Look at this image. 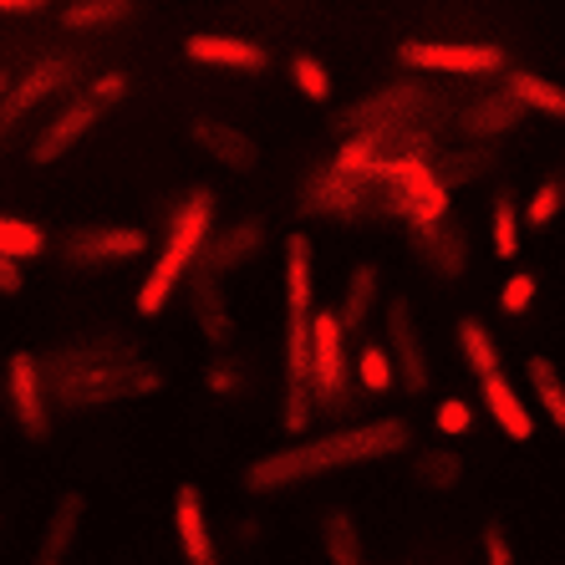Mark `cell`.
I'll return each instance as SVG.
<instances>
[{
  "label": "cell",
  "mask_w": 565,
  "mask_h": 565,
  "mask_svg": "<svg viewBox=\"0 0 565 565\" xmlns=\"http://www.w3.org/2000/svg\"><path fill=\"white\" fill-rule=\"evenodd\" d=\"M413 444V423L408 418H372L356 428H337L321 438H301L290 448H276L245 469V489L250 494H276V489L306 484L316 473H337V469H356V463H377L393 459Z\"/></svg>",
  "instance_id": "cell-1"
},
{
  "label": "cell",
  "mask_w": 565,
  "mask_h": 565,
  "mask_svg": "<svg viewBox=\"0 0 565 565\" xmlns=\"http://www.w3.org/2000/svg\"><path fill=\"white\" fill-rule=\"evenodd\" d=\"M46 393L62 397L66 408H103V403H128V397H153L163 387V372L143 356L122 362H82L72 352H56L41 362Z\"/></svg>",
  "instance_id": "cell-2"
},
{
  "label": "cell",
  "mask_w": 565,
  "mask_h": 565,
  "mask_svg": "<svg viewBox=\"0 0 565 565\" xmlns=\"http://www.w3.org/2000/svg\"><path fill=\"white\" fill-rule=\"evenodd\" d=\"M210 235H214V189L199 184L194 194L173 210L169 235H163V245H158V255H153V270H148V280L138 286V316H158L173 301L179 280L194 276L199 260H204Z\"/></svg>",
  "instance_id": "cell-3"
},
{
  "label": "cell",
  "mask_w": 565,
  "mask_h": 565,
  "mask_svg": "<svg viewBox=\"0 0 565 565\" xmlns=\"http://www.w3.org/2000/svg\"><path fill=\"white\" fill-rule=\"evenodd\" d=\"M438 97L423 87V77H403V82H387L382 93L362 97V103L347 107V138L352 132H393V128H423V118H428V107H434Z\"/></svg>",
  "instance_id": "cell-4"
},
{
  "label": "cell",
  "mask_w": 565,
  "mask_h": 565,
  "mask_svg": "<svg viewBox=\"0 0 565 565\" xmlns=\"http://www.w3.org/2000/svg\"><path fill=\"white\" fill-rule=\"evenodd\" d=\"M397 62L408 72H444V77H500L510 56L489 41H403Z\"/></svg>",
  "instance_id": "cell-5"
},
{
  "label": "cell",
  "mask_w": 565,
  "mask_h": 565,
  "mask_svg": "<svg viewBox=\"0 0 565 565\" xmlns=\"http://www.w3.org/2000/svg\"><path fill=\"white\" fill-rule=\"evenodd\" d=\"M352 362H347V327L342 311H316L311 316V393L316 408H342Z\"/></svg>",
  "instance_id": "cell-6"
},
{
  "label": "cell",
  "mask_w": 565,
  "mask_h": 565,
  "mask_svg": "<svg viewBox=\"0 0 565 565\" xmlns=\"http://www.w3.org/2000/svg\"><path fill=\"white\" fill-rule=\"evenodd\" d=\"M148 245H153V235L138 230V224H77V230H66L62 255L77 270H97V265H118L143 255Z\"/></svg>",
  "instance_id": "cell-7"
},
{
  "label": "cell",
  "mask_w": 565,
  "mask_h": 565,
  "mask_svg": "<svg viewBox=\"0 0 565 565\" xmlns=\"http://www.w3.org/2000/svg\"><path fill=\"white\" fill-rule=\"evenodd\" d=\"M301 210L306 214H327V220H362V214L387 210V199H377V189H372V184L347 179V173H337L327 163L321 173H311V179H306Z\"/></svg>",
  "instance_id": "cell-8"
},
{
  "label": "cell",
  "mask_w": 565,
  "mask_h": 565,
  "mask_svg": "<svg viewBox=\"0 0 565 565\" xmlns=\"http://www.w3.org/2000/svg\"><path fill=\"white\" fill-rule=\"evenodd\" d=\"M77 82V62L62 52H46L36 56V62L21 72V77L11 82V93L0 97V128H11V122H21L31 113V107H41L52 93H62V87H72Z\"/></svg>",
  "instance_id": "cell-9"
},
{
  "label": "cell",
  "mask_w": 565,
  "mask_h": 565,
  "mask_svg": "<svg viewBox=\"0 0 565 565\" xmlns=\"http://www.w3.org/2000/svg\"><path fill=\"white\" fill-rule=\"evenodd\" d=\"M6 382H11V408H15V423L31 444H46L52 438V413H46V372L31 352H15L11 367H6Z\"/></svg>",
  "instance_id": "cell-10"
},
{
  "label": "cell",
  "mask_w": 565,
  "mask_h": 565,
  "mask_svg": "<svg viewBox=\"0 0 565 565\" xmlns=\"http://www.w3.org/2000/svg\"><path fill=\"white\" fill-rule=\"evenodd\" d=\"M387 352H393L397 382H403L408 393H428V347H423V331L403 296L387 301Z\"/></svg>",
  "instance_id": "cell-11"
},
{
  "label": "cell",
  "mask_w": 565,
  "mask_h": 565,
  "mask_svg": "<svg viewBox=\"0 0 565 565\" xmlns=\"http://www.w3.org/2000/svg\"><path fill=\"white\" fill-rule=\"evenodd\" d=\"M97 118H103V107H97L93 97H72V103H66L62 113H56V118L36 132V143H31L26 158L36 163V169H52V163H62V158L97 128Z\"/></svg>",
  "instance_id": "cell-12"
},
{
  "label": "cell",
  "mask_w": 565,
  "mask_h": 565,
  "mask_svg": "<svg viewBox=\"0 0 565 565\" xmlns=\"http://www.w3.org/2000/svg\"><path fill=\"white\" fill-rule=\"evenodd\" d=\"M184 56L199 66H220V72H239V77H260L270 56H265L260 41L245 36H220V31H199L184 41Z\"/></svg>",
  "instance_id": "cell-13"
},
{
  "label": "cell",
  "mask_w": 565,
  "mask_h": 565,
  "mask_svg": "<svg viewBox=\"0 0 565 565\" xmlns=\"http://www.w3.org/2000/svg\"><path fill=\"white\" fill-rule=\"evenodd\" d=\"M189 138H194V143L204 148L214 163H224V169H235V173H255V169H260V143H255L245 128H235V122L194 118V122H189Z\"/></svg>",
  "instance_id": "cell-14"
},
{
  "label": "cell",
  "mask_w": 565,
  "mask_h": 565,
  "mask_svg": "<svg viewBox=\"0 0 565 565\" xmlns=\"http://www.w3.org/2000/svg\"><path fill=\"white\" fill-rule=\"evenodd\" d=\"M173 535H179L184 565H220V551H214L210 514H204V494H199V484H179V494H173Z\"/></svg>",
  "instance_id": "cell-15"
},
{
  "label": "cell",
  "mask_w": 565,
  "mask_h": 565,
  "mask_svg": "<svg viewBox=\"0 0 565 565\" xmlns=\"http://www.w3.org/2000/svg\"><path fill=\"white\" fill-rule=\"evenodd\" d=\"M265 245V224L255 220H235L224 235H210V245H204V260H199V270L194 276H214V280H224L235 265H245L255 250Z\"/></svg>",
  "instance_id": "cell-16"
},
{
  "label": "cell",
  "mask_w": 565,
  "mask_h": 565,
  "mask_svg": "<svg viewBox=\"0 0 565 565\" xmlns=\"http://www.w3.org/2000/svg\"><path fill=\"white\" fill-rule=\"evenodd\" d=\"M413 250L423 255V265H428L438 280H459L463 265H469V239H463V230L454 220L413 230Z\"/></svg>",
  "instance_id": "cell-17"
},
{
  "label": "cell",
  "mask_w": 565,
  "mask_h": 565,
  "mask_svg": "<svg viewBox=\"0 0 565 565\" xmlns=\"http://www.w3.org/2000/svg\"><path fill=\"white\" fill-rule=\"evenodd\" d=\"M479 387H484V408H489V418L500 423V434L514 438V444H530V438H535V418H530L525 397L514 393V382L504 377V372H494V377H484Z\"/></svg>",
  "instance_id": "cell-18"
},
{
  "label": "cell",
  "mask_w": 565,
  "mask_h": 565,
  "mask_svg": "<svg viewBox=\"0 0 565 565\" xmlns=\"http://www.w3.org/2000/svg\"><path fill=\"white\" fill-rule=\"evenodd\" d=\"M82 510H87V500L82 494H62L52 510V520H46V530H41V545L36 555H31V565H66L72 561V540H77L82 530Z\"/></svg>",
  "instance_id": "cell-19"
},
{
  "label": "cell",
  "mask_w": 565,
  "mask_h": 565,
  "mask_svg": "<svg viewBox=\"0 0 565 565\" xmlns=\"http://www.w3.org/2000/svg\"><path fill=\"white\" fill-rule=\"evenodd\" d=\"M311 235H286V311L290 321H311Z\"/></svg>",
  "instance_id": "cell-20"
},
{
  "label": "cell",
  "mask_w": 565,
  "mask_h": 565,
  "mask_svg": "<svg viewBox=\"0 0 565 565\" xmlns=\"http://www.w3.org/2000/svg\"><path fill=\"white\" fill-rule=\"evenodd\" d=\"M189 311H194V327L204 331V342H214V347L230 342L235 321H230V306H224V286H220L214 276H194V301H189Z\"/></svg>",
  "instance_id": "cell-21"
},
{
  "label": "cell",
  "mask_w": 565,
  "mask_h": 565,
  "mask_svg": "<svg viewBox=\"0 0 565 565\" xmlns=\"http://www.w3.org/2000/svg\"><path fill=\"white\" fill-rule=\"evenodd\" d=\"M520 118H525V107H520V97H510V87H504V93H489V97H479V103H469L463 128H469L473 138H500V132L520 128Z\"/></svg>",
  "instance_id": "cell-22"
},
{
  "label": "cell",
  "mask_w": 565,
  "mask_h": 565,
  "mask_svg": "<svg viewBox=\"0 0 565 565\" xmlns=\"http://www.w3.org/2000/svg\"><path fill=\"white\" fill-rule=\"evenodd\" d=\"M510 97H520L525 113L565 122V87L551 77H540V72H510Z\"/></svg>",
  "instance_id": "cell-23"
},
{
  "label": "cell",
  "mask_w": 565,
  "mask_h": 565,
  "mask_svg": "<svg viewBox=\"0 0 565 565\" xmlns=\"http://www.w3.org/2000/svg\"><path fill=\"white\" fill-rule=\"evenodd\" d=\"M138 0H72L62 6V31H113L132 15Z\"/></svg>",
  "instance_id": "cell-24"
},
{
  "label": "cell",
  "mask_w": 565,
  "mask_h": 565,
  "mask_svg": "<svg viewBox=\"0 0 565 565\" xmlns=\"http://www.w3.org/2000/svg\"><path fill=\"white\" fill-rule=\"evenodd\" d=\"M321 551L331 565H362V530L347 510H331L321 520Z\"/></svg>",
  "instance_id": "cell-25"
},
{
  "label": "cell",
  "mask_w": 565,
  "mask_h": 565,
  "mask_svg": "<svg viewBox=\"0 0 565 565\" xmlns=\"http://www.w3.org/2000/svg\"><path fill=\"white\" fill-rule=\"evenodd\" d=\"M525 377H530V393H535L540 408H545V418H551L555 428H561V438H565V377L555 372V362L551 356H530Z\"/></svg>",
  "instance_id": "cell-26"
},
{
  "label": "cell",
  "mask_w": 565,
  "mask_h": 565,
  "mask_svg": "<svg viewBox=\"0 0 565 565\" xmlns=\"http://www.w3.org/2000/svg\"><path fill=\"white\" fill-rule=\"evenodd\" d=\"M377 306V265L356 260L352 276H347V296H342V327H362Z\"/></svg>",
  "instance_id": "cell-27"
},
{
  "label": "cell",
  "mask_w": 565,
  "mask_h": 565,
  "mask_svg": "<svg viewBox=\"0 0 565 565\" xmlns=\"http://www.w3.org/2000/svg\"><path fill=\"white\" fill-rule=\"evenodd\" d=\"M459 347H463V362H469V372L479 382L500 372V347H494V337H489L473 316H463V321H459Z\"/></svg>",
  "instance_id": "cell-28"
},
{
  "label": "cell",
  "mask_w": 565,
  "mask_h": 565,
  "mask_svg": "<svg viewBox=\"0 0 565 565\" xmlns=\"http://www.w3.org/2000/svg\"><path fill=\"white\" fill-rule=\"evenodd\" d=\"M41 250H46V230H41V224L0 214V255H11V260H26V255H41Z\"/></svg>",
  "instance_id": "cell-29"
},
{
  "label": "cell",
  "mask_w": 565,
  "mask_h": 565,
  "mask_svg": "<svg viewBox=\"0 0 565 565\" xmlns=\"http://www.w3.org/2000/svg\"><path fill=\"white\" fill-rule=\"evenodd\" d=\"M434 169H438V179L454 189V184H469V179L494 169V153H484V148H479V153H473V148H459V153H438Z\"/></svg>",
  "instance_id": "cell-30"
},
{
  "label": "cell",
  "mask_w": 565,
  "mask_h": 565,
  "mask_svg": "<svg viewBox=\"0 0 565 565\" xmlns=\"http://www.w3.org/2000/svg\"><path fill=\"white\" fill-rule=\"evenodd\" d=\"M356 382L367 387V393H387L397 382V367H393V352L377 342H367L362 352H356Z\"/></svg>",
  "instance_id": "cell-31"
},
{
  "label": "cell",
  "mask_w": 565,
  "mask_h": 565,
  "mask_svg": "<svg viewBox=\"0 0 565 565\" xmlns=\"http://www.w3.org/2000/svg\"><path fill=\"white\" fill-rule=\"evenodd\" d=\"M418 479L428 489H454L463 479V459L454 448H428V454H418Z\"/></svg>",
  "instance_id": "cell-32"
},
{
  "label": "cell",
  "mask_w": 565,
  "mask_h": 565,
  "mask_svg": "<svg viewBox=\"0 0 565 565\" xmlns=\"http://www.w3.org/2000/svg\"><path fill=\"white\" fill-rule=\"evenodd\" d=\"M290 77H296V87H301V97L306 103H327L331 97V72L321 62H316V56H296V62H290Z\"/></svg>",
  "instance_id": "cell-33"
},
{
  "label": "cell",
  "mask_w": 565,
  "mask_h": 565,
  "mask_svg": "<svg viewBox=\"0 0 565 565\" xmlns=\"http://www.w3.org/2000/svg\"><path fill=\"white\" fill-rule=\"evenodd\" d=\"M489 230H494V255H500V260H514V255H520V214H514L510 199H494Z\"/></svg>",
  "instance_id": "cell-34"
},
{
  "label": "cell",
  "mask_w": 565,
  "mask_h": 565,
  "mask_svg": "<svg viewBox=\"0 0 565 565\" xmlns=\"http://www.w3.org/2000/svg\"><path fill=\"white\" fill-rule=\"evenodd\" d=\"M434 428H438V438H463L473 428V408L463 403V397H438Z\"/></svg>",
  "instance_id": "cell-35"
},
{
  "label": "cell",
  "mask_w": 565,
  "mask_h": 565,
  "mask_svg": "<svg viewBox=\"0 0 565 565\" xmlns=\"http://www.w3.org/2000/svg\"><path fill=\"white\" fill-rule=\"evenodd\" d=\"M561 210H565V184H561V179H545V184H540L535 194H530V204H525V220L540 230V224H551Z\"/></svg>",
  "instance_id": "cell-36"
},
{
  "label": "cell",
  "mask_w": 565,
  "mask_h": 565,
  "mask_svg": "<svg viewBox=\"0 0 565 565\" xmlns=\"http://www.w3.org/2000/svg\"><path fill=\"white\" fill-rule=\"evenodd\" d=\"M535 290H540V280L530 276V270H514V276L504 280V290H500V311L504 316H525L530 306H535Z\"/></svg>",
  "instance_id": "cell-37"
},
{
  "label": "cell",
  "mask_w": 565,
  "mask_h": 565,
  "mask_svg": "<svg viewBox=\"0 0 565 565\" xmlns=\"http://www.w3.org/2000/svg\"><path fill=\"white\" fill-rule=\"evenodd\" d=\"M204 387H210L214 397H235L239 387H245V377H239L235 362H224V356H220V362H210V367H204Z\"/></svg>",
  "instance_id": "cell-38"
},
{
  "label": "cell",
  "mask_w": 565,
  "mask_h": 565,
  "mask_svg": "<svg viewBox=\"0 0 565 565\" xmlns=\"http://www.w3.org/2000/svg\"><path fill=\"white\" fill-rule=\"evenodd\" d=\"M87 97H93L97 107H107V103L118 107L122 97H128V77H122V72H103V77L93 82V93H87Z\"/></svg>",
  "instance_id": "cell-39"
},
{
  "label": "cell",
  "mask_w": 565,
  "mask_h": 565,
  "mask_svg": "<svg viewBox=\"0 0 565 565\" xmlns=\"http://www.w3.org/2000/svg\"><path fill=\"white\" fill-rule=\"evenodd\" d=\"M484 565H514L510 540H504L500 530H484Z\"/></svg>",
  "instance_id": "cell-40"
},
{
  "label": "cell",
  "mask_w": 565,
  "mask_h": 565,
  "mask_svg": "<svg viewBox=\"0 0 565 565\" xmlns=\"http://www.w3.org/2000/svg\"><path fill=\"white\" fill-rule=\"evenodd\" d=\"M15 290H21V260L0 255V296H15Z\"/></svg>",
  "instance_id": "cell-41"
},
{
  "label": "cell",
  "mask_w": 565,
  "mask_h": 565,
  "mask_svg": "<svg viewBox=\"0 0 565 565\" xmlns=\"http://www.w3.org/2000/svg\"><path fill=\"white\" fill-rule=\"evenodd\" d=\"M52 0H0V15H36L46 11Z\"/></svg>",
  "instance_id": "cell-42"
},
{
  "label": "cell",
  "mask_w": 565,
  "mask_h": 565,
  "mask_svg": "<svg viewBox=\"0 0 565 565\" xmlns=\"http://www.w3.org/2000/svg\"><path fill=\"white\" fill-rule=\"evenodd\" d=\"M11 82H15V77H11V72H6V66H0V97L11 93Z\"/></svg>",
  "instance_id": "cell-43"
}]
</instances>
